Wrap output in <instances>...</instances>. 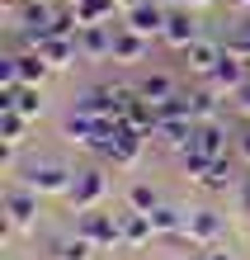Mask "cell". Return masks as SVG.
<instances>
[{
	"label": "cell",
	"instance_id": "6da1fadb",
	"mask_svg": "<svg viewBox=\"0 0 250 260\" xmlns=\"http://www.w3.org/2000/svg\"><path fill=\"white\" fill-rule=\"evenodd\" d=\"M142 147H147V133H137V128H128V123L118 118L114 133H109V147L99 151V156H104V161H114L118 171H132L137 156H142Z\"/></svg>",
	"mask_w": 250,
	"mask_h": 260
},
{
	"label": "cell",
	"instance_id": "7a4b0ae2",
	"mask_svg": "<svg viewBox=\"0 0 250 260\" xmlns=\"http://www.w3.org/2000/svg\"><path fill=\"white\" fill-rule=\"evenodd\" d=\"M24 185L33 194H61V199H66V189L76 185V171L66 161H38V166H28Z\"/></svg>",
	"mask_w": 250,
	"mask_h": 260
},
{
	"label": "cell",
	"instance_id": "3957f363",
	"mask_svg": "<svg viewBox=\"0 0 250 260\" xmlns=\"http://www.w3.org/2000/svg\"><path fill=\"white\" fill-rule=\"evenodd\" d=\"M104 194H109V175L90 166V171H76V185L66 189V204H71L76 213H90V208L104 204Z\"/></svg>",
	"mask_w": 250,
	"mask_h": 260
},
{
	"label": "cell",
	"instance_id": "277c9868",
	"mask_svg": "<svg viewBox=\"0 0 250 260\" xmlns=\"http://www.w3.org/2000/svg\"><path fill=\"white\" fill-rule=\"evenodd\" d=\"M38 199H43V194H33L28 185H14V189L5 194V218L14 222V232H28V227L38 222Z\"/></svg>",
	"mask_w": 250,
	"mask_h": 260
},
{
	"label": "cell",
	"instance_id": "5b68a950",
	"mask_svg": "<svg viewBox=\"0 0 250 260\" xmlns=\"http://www.w3.org/2000/svg\"><path fill=\"white\" fill-rule=\"evenodd\" d=\"M184 237H189L194 246H217V241H222V213L217 208H189Z\"/></svg>",
	"mask_w": 250,
	"mask_h": 260
},
{
	"label": "cell",
	"instance_id": "8992f818",
	"mask_svg": "<svg viewBox=\"0 0 250 260\" xmlns=\"http://www.w3.org/2000/svg\"><path fill=\"white\" fill-rule=\"evenodd\" d=\"M76 48H81V62H104L114 57V24H90L76 34Z\"/></svg>",
	"mask_w": 250,
	"mask_h": 260
},
{
	"label": "cell",
	"instance_id": "52a82bcc",
	"mask_svg": "<svg viewBox=\"0 0 250 260\" xmlns=\"http://www.w3.org/2000/svg\"><path fill=\"white\" fill-rule=\"evenodd\" d=\"M170 48H189V43H198L203 34H198V14L189 10V5H180V10H170V19H165V34H161Z\"/></svg>",
	"mask_w": 250,
	"mask_h": 260
},
{
	"label": "cell",
	"instance_id": "ba28073f",
	"mask_svg": "<svg viewBox=\"0 0 250 260\" xmlns=\"http://www.w3.org/2000/svg\"><path fill=\"white\" fill-rule=\"evenodd\" d=\"M147 52H151V38H142L128 24H114V62L132 67V62H147Z\"/></svg>",
	"mask_w": 250,
	"mask_h": 260
},
{
	"label": "cell",
	"instance_id": "9c48e42d",
	"mask_svg": "<svg viewBox=\"0 0 250 260\" xmlns=\"http://www.w3.org/2000/svg\"><path fill=\"white\" fill-rule=\"evenodd\" d=\"M81 237H90L95 246H123V237H118V218H114V213H99V208L81 213Z\"/></svg>",
	"mask_w": 250,
	"mask_h": 260
},
{
	"label": "cell",
	"instance_id": "30bf717a",
	"mask_svg": "<svg viewBox=\"0 0 250 260\" xmlns=\"http://www.w3.org/2000/svg\"><path fill=\"white\" fill-rule=\"evenodd\" d=\"M208 81H212V90L236 95V90L250 81V62H245V57H236V52H222V62H217V71L208 76Z\"/></svg>",
	"mask_w": 250,
	"mask_h": 260
},
{
	"label": "cell",
	"instance_id": "8fae6325",
	"mask_svg": "<svg viewBox=\"0 0 250 260\" xmlns=\"http://www.w3.org/2000/svg\"><path fill=\"white\" fill-rule=\"evenodd\" d=\"M194 118H161V128H156L151 137H156V142H161L165 151H189L194 147Z\"/></svg>",
	"mask_w": 250,
	"mask_h": 260
},
{
	"label": "cell",
	"instance_id": "7c38bea8",
	"mask_svg": "<svg viewBox=\"0 0 250 260\" xmlns=\"http://www.w3.org/2000/svg\"><path fill=\"white\" fill-rule=\"evenodd\" d=\"M227 142H231V133H227L222 118H212V123H198V128H194V151H203V156H212V161L227 156Z\"/></svg>",
	"mask_w": 250,
	"mask_h": 260
},
{
	"label": "cell",
	"instance_id": "4fadbf2b",
	"mask_svg": "<svg viewBox=\"0 0 250 260\" xmlns=\"http://www.w3.org/2000/svg\"><path fill=\"white\" fill-rule=\"evenodd\" d=\"M165 19H170V10H161L156 0H142V5H132L128 10V28H137L142 38H151V34H165Z\"/></svg>",
	"mask_w": 250,
	"mask_h": 260
},
{
	"label": "cell",
	"instance_id": "5bb4252c",
	"mask_svg": "<svg viewBox=\"0 0 250 260\" xmlns=\"http://www.w3.org/2000/svg\"><path fill=\"white\" fill-rule=\"evenodd\" d=\"M33 52H43V62H48L52 71H61V67H71V62H81V48H76V38H38L33 43Z\"/></svg>",
	"mask_w": 250,
	"mask_h": 260
},
{
	"label": "cell",
	"instance_id": "9a60e30c",
	"mask_svg": "<svg viewBox=\"0 0 250 260\" xmlns=\"http://www.w3.org/2000/svg\"><path fill=\"white\" fill-rule=\"evenodd\" d=\"M118 237H123V246H147V241L156 237V227H151V213H118Z\"/></svg>",
	"mask_w": 250,
	"mask_h": 260
},
{
	"label": "cell",
	"instance_id": "2e32d148",
	"mask_svg": "<svg viewBox=\"0 0 250 260\" xmlns=\"http://www.w3.org/2000/svg\"><path fill=\"white\" fill-rule=\"evenodd\" d=\"M222 43H212V38H198V43H189L184 48V62H189V71H198V76H212L217 71V62H222Z\"/></svg>",
	"mask_w": 250,
	"mask_h": 260
},
{
	"label": "cell",
	"instance_id": "e0dca14e",
	"mask_svg": "<svg viewBox=\"0 0 250 260\" xmlns=\"http://www.w3.org/2000/svg\"><path fill=\"white\" fill-rule=\"evenodd\" d=\"M241 180H245V175H236V161L222 156V161H212V171L203 175L198 185H203V189H241Z\"/></svg>",
	"mask_w": 250,
	"mask_h": 260
},
{
	"label": "cell",
	"instance_id": "ac0fdd59",
	"mask_svg": "<svg viewBox=\"0 0 250 260\" xmlns=\"http://www.w3.org/2000/svg\"><path fill=\"white\" fill-rule=\"evenodd\" d=\"M48 255L52 260H90V255H95V241L81 237V232H76V237H57Z\"/></svg>",
	"mask_w": 250,
	"mask_h": 260
},
{
	"label": "cell",
	"instance_id": "d6986e66",
	"mask_svg": "<svg viewBox=\"0 0 250 260\" xmlns=\"http://www.w3.org/2000/svg\"><path fill=\"white\" fill-rule=\"evenodd\" d=\"M184 222H189V208H180V204H161L151 213V227L161 237H175V232H184Z\"/></svg>",
	"mask_w": 250,
	"mask_h": 260
},
{
	"label": "cell",
	"instance_id": "ffe728a7",
	"mask_svg": "<svg viewBox=\"0 0 250 260\" xmlns=\"http://www.w3.org/2000/svg\"><path fill=\"white\" fill-rule=\"evenodd\" d=\"M137 95L151 100V104H165L170 95H175V81H170L165 71H151V76H142V81H137Z\"/></svg>",
	"mask_w": 250,
	"mask_h": 260
},
{
	"label": "cell",
	"instance_id": "44dd1931",
	"mask_svg": "<svg viewBox=\"0 0 250 260\" xmlns=\"http://www.w3.org/2000/svg\"><path fill=\"white\" fill-rule=\"evenodd\" d=\"M189 104H194V123H212V118H222V95L208 85V90H189Z\"/></svg>",
	"mask_w": 250,
	"mask_h": 260
},
{
	"label": "cell",
	"instance_id": "7402d4cb",
	"mask_svg": "<svg viewBox=\"0 0 250 260\" xmlns=\"http://www.w3.org/2000/svg\"><path fill=\"white\" fill-rule=\"evenodd\" d=\"M14 57H19V85H43V76L52 71L48 62H43V52H33V48H24Z\"/></svg>",
	"mask_w": 250,
	"mask_h": 260
},
{
	"label": "cell",
	"instance_id": "603a6c76",
	"mask_svg": "<svg viewBox=\"0 0 250 260\" xmlns=\"http://www.w3.org/2000/svg\"><path fill=\"white\" fill-rule=\"evenodd\" d=\"M28 133V118L14 114V109H0V137H5V147H19Z\"/></svg>",
	"mask_w": 250,
	"mask_h": 260
},
{
	"label": "cell",
	"instance_id": "cb8c5ba5",
	"mask_svg": "<svg viewBox=\"0 0 250 260\" xmlns=\"http://www.w3.org/2000/svg\"><path fill=\"white\" fill-rule=\"evenodd\" d=\"M114 5H118V0H81V5H76V14H81V24L90 28V24L114 19Z\"/></svg>",
	"mask_w": 250,
	"mask_h": 260
},
{
	"label": "cell",
	"instance_id": "d4e9b609",
	"mask_svg": "<svg viewBox=\"0 0 250 260\" xmlns=\"http://www.w3.org/2000/svg\"><path fill=\"white\" fill-rule=\"evenodd\" d=\"M128 208H137V213H156V208H161V194H156L151 185H142V180H137V185L128 189Z\"/></svg>",
	"mask_w": 250,
	"mask_h": 260
},
{
	"label": "cell",
	"instance_id": "484cf974",
	"mask_svg": "<svg viewBox=\"0 0 250 260\" xmlns=\"http://www.w3.org/2000/svg\"><path fill=\"white\" fill-rule=\"evenodd\" d=\"M180 166H184V175H189V180H203V175H208L212 171V156H203V151H180Z\"/></svg>",
	"mask_w": 250,
	"mask_h": 260
},
{
	"label": "cell",
	"instance_id": "4316f807",
	"mask_svg": "<svg viewBox=\"0 0 250 260\" xmlns=\"http://www.w3.org/2000/svg\"><path fill=\"white\" fill-rule=\"evenodd\" d=\"M198 260H236V251L227 246V241H217V246H203V255Z\"/></svg>",
	"mask_w": 250,
	"mask_h": 260
},
{
	"label": "cell",
	"instance_id": "83f0119b",
	"mask_svg": "<svg viewBox=\"0 0 250 260\" xmlns=\"http://www.w3.org/2000/svg\"><path fill=\"white\" fill-rule=\"evenodd\" d=\"M236 208H241V218H250V175L241 180V189H236Z\"/></svg>",
	"mask_w": 250,
	"mask_h": 260
},
{
	"label": "cell",
	"instance_id": "f1b7e54d",
	"mask_svg": "<svg viewBox=\"0 0 250 260\" xmlns=\"http://www.w3.org/2000/svg\"><path fill=\"white\" fill-rule=\"evenodd\" d=\"M231 100H236V109H241V114L250 118V81H245V85H241V90H236V95H231Z\"/></svg>",
	"mask_w": 250,
	"mask_h": 260
},
{
	"label": "cell",
	"instance_id": "f546056e",
	"mask_svg": "<svg viewBox=\"0 0 250 260\" xmlns=\"http://www.w3.org/2000/svg\"><path fill=\"white\" fill-rule=\"evenodd\" d=\"M236 156H241V161H245V166H250V128H245V133H241V137H236Z\"/></svg>",
	"mask_w": 250,
	"mask_h": 260
},
{
	"label": "cell",
	"instance_id": "4dcf8cb0",
	"mask_svg": "<svg viewBox=\"0 0 250 260\" xmlns=\"http://www.w3.org/2000/svg\"><path fill=\"white\" fill-rule=\"evenodd\" d=\"M156 5H161V10H180L184 0H156Z\"/></svg>",
	"mask_w": 250,
	"mask_h": 260
},
{
	"label": "cell",
	"instance_id": "1f68e13d",
	"mask_svg": "<svg viewBox=\"0 0 250 260\" xmlns=\"http://www.w3.org/2000/svg\"><path fill=\"white\" fill-rule=\"evenodd\" d=\"M184 5H189V10H194V5H212V0H184Z\"/></svg>",
	"mask_w": 250,
	"mask_h": 260
},
{
	"label": "cell",
	"instance_id": "d6a6232c",
	"mask_svg": "<svg viewBox=\"0 0 250 260\" xmlns=\"http://www.w3.org/2000/svg\"><path fill=\"white\" fill-rule=\"evenodd\" d=\"M118 5H123V10H132V5H142V0H118Z\"/></svg>",
	"mask_w": 250,
	"mask_h": 260
},
{
	"label": "cell",
	"instance_id": "836d02e7",
	"mask_svg": "<svg viewBox=\"0 0 250 260\" xmlns=\"http://www.w3.org/2000/svg\"><path fill=\"white\" fill-rule=\"evenodd\" d=\"M231 5H241V10H250V0H231Z\"/></svg>",
	"mask_w": 250,
	"mask_h": 260
},
{
	"label": "cell",
	"instance_id": "e575fe53",
	"mask_svg": "<svg viewBox=\"0 0 250 260\" xmlns=\"http://www.w3.org/2000/svg\"><path fill=\"white\" fill-rule=\"evenodd\" d=\"M66 5H81V0H66Z\"/></svg>",
	"mask_w": 250,
	"mask_h": 260
}]
</instances>
